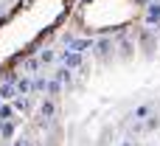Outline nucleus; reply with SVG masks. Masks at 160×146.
I'll use <instances>...</instances> for the list:
<instances>
[{
  "instance_id": "obj_1",
  "label": "nucleus",
  "mask_w": 160,
  "mask_h": 146,
  "mask_svg": "<svg viewBox=\"0 0 160 146\" xmlns=\"http://www.w3.org/2000/svg\"><path fill=\"white\" fill-rule=\"evenodd\" d=\"M76 0H20L6 17H0V73L11 70L28 56L45 37H51L62 20L70 17Z\"/></svg>"
},
{
  "instance_id": "obj_2",
  "label": "nucleus",
  "mask_w": 160,
  "mask_h": 146,
  "mask_svg": "<svg viewBox=\"0 0 160 146\" xmlns=\"http://www.w3.org/2000/svg\"><path fill=\"white\" fill-rule=\"evenodd\" d=\"M143 11L141 0H82L73 6V20L87 34H107L129 28Z\"/></svg>"
}]
</instances>
